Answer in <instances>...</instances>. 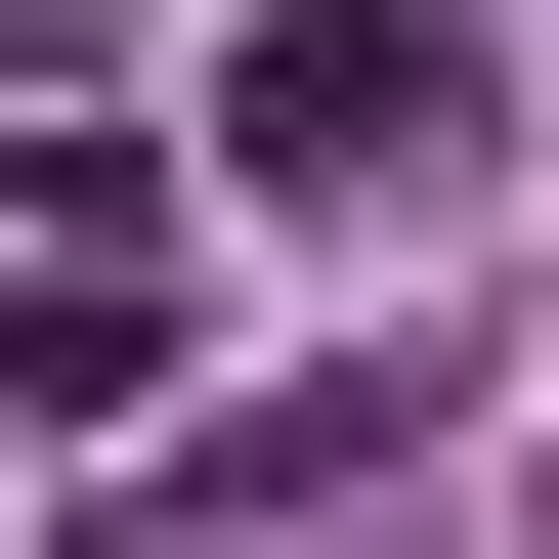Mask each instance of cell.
Here are the masks:
<instances>
[{"label":"cell","instance_id":"1","mask_svg":"<svg viewBox=\"0 0 559 559\" xmlns=\"http://www.w3.org/2000/svg\"><path fill=\"white\" fill-rule=\"evenodd\" d=\"M0 388H44V430H130V388H173V173H130V130H86V173H44V259H0Z\"/></svg>","mask_w":559,"mask_h":559},{"label":"cell","instance_id":"2","mask_svg":"<svg viewBox=\"0 0 559 559\" xmlns=\"http://www.w3.org/2000/svg\"><path fill=\"white\" fill-rule=\"evenodd\" d=\"M215 173H301V215H345V173H430V44H388V0H301V44L215 86Z\"/></svg>","mask_w":559,"mask_h":559}]
</instances>
